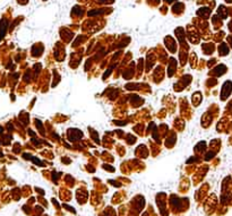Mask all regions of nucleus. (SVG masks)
I'll return each instance as SVG.
<instances>
[{"mask_svg": "<svg viewBox=\"0 0 232 216\" xmlns=\"http://www.w3.org/2000/svg\"><path fill=\"white\" fill-rule=\"evenodd\" d=\"M0 156H2V155H1V153H0Z\"/></svg>", "mask_w": 232, "mask_h": 216, "instance_id": "f257e3e1", "label": "nucleus"}]
</instances>
